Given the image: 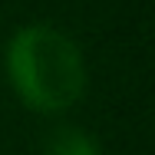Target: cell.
<instances>
[{
    "instance_id": "obj_1",
    "label": "cell",
    "mask_w": 155,
    "mask_h": 155,
    "mask_svg": "<svg viewBox=\"0 0 155 155\" xmlns=\"http://www.w3.org/2000/svg\"><path fill=\"white\" fill-rule=\"evenodd\" d=\"M10 83L36 112H66L86 86V69L76 43L53 27H23L7 46Z\"/></svg>"
},
{
    "instance_id": "obj_2",
    "label": "cell",
    "mask_w": 155,
    "mask_h": 155,
    "mask_svg": "<svg viewBox=\"0 0 155 155\" xmlns=\"http://www.w3.org/2000/svg\"><path fill=\"white\" fill-rule=\"evenodd\" d=\"M43 155H99V149H96V142L89 135L76 132V129H56L46 139Z\"/></svg>"
}]
</instances>
